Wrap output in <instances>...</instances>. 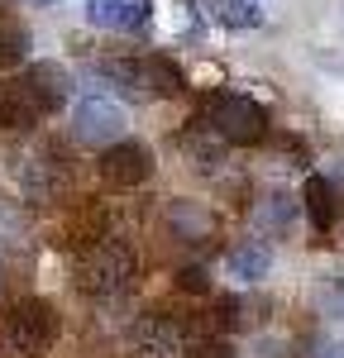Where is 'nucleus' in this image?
I'll use <instances>...</instances> for the list:
<instances>
[{
	"label": "nucleus",
	"mask_w": 344,
	"mask_h": 358,
	"mask_svg": "<svg viewBox=\"0 0 344 358\" xmlns=\"http://www.w3.org/2000/svg\"><path fill=\"white\" fill-rule=\"evenodd\" d=\"M38 120H43V106H38V96L29 91L24 77L0 82V129H29V124H38Z\"/></svg>",
	"instance_id": "1a4fd4ad"
},
{
	"label": "nucleus",
	"mask_w": 344,
	"mask_h": 358,
	"mask_svg": "<svg viewBox=\"0 0 344 358\" xmlns=\"http://www.w3.org/2000/svg\"><path fill=\"white\" fill-rule=\"evenodd\" d=\"M124 124H129L124 110L106 96H91L72 110V138L86 143V148H110L115 138H124Z\"/></svg>",
	"instance_id": "20e7f679"
},
{
	"label": "nucleus",
	"mask_w": 344,
	"mask_h": 358,
	"mask_svg": "<svg viewBox=\"0 0 344 358\" xmlns=\"http://www.w3.org/2000/svg\"><path fill=\"white\" fill-rule=\"evenodd\" d=\"M29 57V29L15 20H0V67H20Z\"/></svg>",
	"instance_id": "dca6fc26"
},
{
	"label": "nucleus",
	"mask_w": 344,
	"mask_h": 358,
	"mask_svg": "<svg viewBox=\"0 0 344 358\" xmlns=\"http://www.w3.org/2000/svg\"><path fill=\"white\" fill-rule=\"evenodd\" d=\"M24 82H29V91L38 96L43 115L62 110V106H67V96H72V77H67L57 62H34V67L24 72Z\"/></svg>",
	"instance_id": "9d476101"
},
{
	"label": "nucleus",
	"mask_w": 344,
	"mask_h": 358,
	"mask_svg": "<svg viewBox=\"0 0 344 358\" xmlns=\"http://www.w3.org/2000/svg\"><path fill=\"white\" fill-rule=\"evenodd\" d=\"M301 206H306V215H311V224L320 229V234L335 229V192H330L325 177H306V187H301Z\"/></svg>",
	"instance_id": "f8f14e48"
},
{
	"label": "nucleus",
	"mask_w": 344,
	"mask_h": 358,
	"mask_svg": "<svg viewBox=\"0 0 344 358\" xmlns=\"http://www.w3.org/2000/svg\"><path fill=\"white\" fill-rule=\"evenodd\" d=\"M153 177V153L134 138H115L110 148H101V182L106 187H143Z\"/></svg>",
	"instance_id": "39448f33"
},
{
	"label": "nucleus",
	"mask_w": 344,
	"mask_h": 358,
	"mask_svg": "<svg viewBox=\"0 0 344 358\" xmlns=\"http://www.w3.org/2000/svg\"><path fill=\"white\" fill-rule=\"evenodd\" d=\"M206 5H210V15H215L225 29H258L263 24L258 0H206Z\"/></svg>",
	"instance_id": "4468645a"
},
{
	"label": "nucleus",
	"mask_w": 344,
	"mask_h": 358,
	"mask_svg": "<svg viewBox=\"0 0 344 358\" xmlns=\"http://www.w3.org/2000/svg\"><path fill=\"white\" fill-rule=\"evenodd\" d=\"M340 296H344V282H340Z\"/></svg>",
	"instance_id": "4be33fe9"
},
{
	"label": "nucleus",
	"mask_w": 344,
	"mask_h": 358,
	"mask_svg": "<svg viewBox=\"0 0 344 358\" xmlns=\"http://www.w3.org/2000/svg\"><path fill=\"white\" fill-rule=\"evenodd\" d=\"M129 354L134 358H187V339L182 330L163 320V315H143L129 330Z\"/></svg>",
	"instance_id": "423d86ee"
},
{
	"label": "nucleus",
	"mask_w": 344,
	"mask_h": 358,
	"mask_svg": "<svg viewBox=\"0 0 344 358\" xmlns=\"http://www.w3.org/2000/svg\"><path fill=\"white\" fill-rule=\"evenodd\" d=\"M168 220H172V229H177L187 244H196V239H206V234H210V215L201 210L196 201H177V206L168 210Z\"/></svg>",
	"instance_id": "2eb2a0df"
},
{
	"label": "nucleus",
	"mask_w": 344,
	"mask_h": 358,
	"mask_svg": "<svg viewBox=\"0 0 344 358\" xmlns=\"http://www.w3.org/2000/svg\"><path fill=\"white\" fill-rule=\"evenodd\" d=\"M15 234H20V220L0 206V239H5V244H15Z\"/></svg>",
	"instance_id": "aec40b11"
},
{
	"label": "nucleus",
	"mask_w": 344,
	"mask_h": 358,
	"mask_svg": "<svg viewBox=\"0 0 344 358\" xmlns=\"http://www.w3.org/2000/svg\"><path fill=\"white\" fill-rule=\"evenodd\" d=\"M268 268H273V248L263 239H244L239 248H229V273L239 282H258V277H268Z\"/></svg>",
	"instance_id": "9b49d317"
},
{
	"label": "nucleus",
	"mask_w": 344,
	"mask_h": 358,
	"mask_svg": "<svg viewBox=\"0 0 344 358\" xmlns=\"http://www.w3.org/2000/svg\"><path fill=\"white\" fill-rule=\"evenodd\" d=\"M148 15H153V0H86V20L120 34H139Z\"/></svg>",
	"instance_id": "6e6552de"
},
{
	"label": "nucleus",
	"mask_w": 344,
	"mask_h": 358,
	"mask_svg": "<svg viewBox=\"0 0 344 358\" xmlns=\"http://www.w3.org/2000/svg\"><path fill=\"white\" fill-rule=\"evenodd\" d=\"M187 358H234V349H229L225 339H196L187 349Z\"/></svg>",
	"instance_id": "a211bd4d"
},
{
	"label": "nucleus",
	"mask_w": 344,
	"mask_h": 358,
	"mask_svg": "<svg viewBox=\"0 0 344 358\" xmlns=\"http://www.w3.org/2000/svg\"><path fill=\"white\" fill-rule=\"evenodd\" d=\"M258 229H273V234H287L292 229V201L282 192L263 196V206H258Z\"/></svg>",
	"instance_id": "f3484780"
},
{
	"label": "nucleus",
	"mask_w": 344,
	"mask_h": 358,
	"mask_svg": "<svg viewBox=\"0 0 344 358\" xmlns=\"http://www.w3.org/2000/svg\"><path fill=\"white\" fill-rule=\"evenodd\" d=\"M206 124L225 143L249 148V143H263V134H268V110L249 96H215L210 110H206Z\"/></svg>",
	"instance_id": "7ed1b4c3"
},
{
	"label": "nucleus",
	"mask_w": 344,
	"mask_h": 358,
	"mask_svg": "<svg viewBox=\"0 0 344 358\" xmlns=\"http://www.w3.org/2000/svg\"><path fill=\"white\" fill-rule=\"evenodd\" d=\"M57 344V315L48 301L29 296L5 315V349L15 358H43Z\"/></svg>",
	"instance_id": "f03ea898"
},
{
	"label": "nucleus",
	"mask_w": 344,
	"mask_h": 358,
	"mask_svg": "<svg viewBox=\"0 0 344 358\" xmlns=\"http://www.w3.org/2000/svg\"><path fill=\"white\" fill-rule=\"evenodd\" d=\"M177 287H182V292L206 296V292H210V277H206V268H182V273H177Z\"/></svg>",
	"instance_id": "6ab92c4d"
},
{
	"label": "nucleus",
	"mask_w": 344,
	"mask_h": 358,
	"mask_svg": "<svg viewBox=\"0 0 344 358\" xmlns=\"http://www.w3.org/2000/svg\"><path fill=\"white\" fill-rule=\"evenodd\" d=\"M143 86H148V96H182L187 77L172 67L168 57H143Z\"/></svg>",
	"instance_id": "ddd939ff"
},
{
	"label": "nucleus",
	"mask_w": 344,
	"mask_h": 358,
	"mask_svg": "<svg viewBox=\"0 0 344 358\" xmlns=\"http://www.w3.org/2000/svg\"><path fill=\"white\" fill-rule=\"evenodd\" d=\"M134 277V248L124 239L101 234L96 244H86V253L77 258V287L86 296H120Z\"/></svg>",
	"instance_id": "f257e3e1"
},
{
	"label": "nucleus",
	"mask_w": 344,
	"mask_h": 358,
	"mask_svg": "<svg viewBox=\"0 0 344 358\" xmlns=\"http://www.w3.org/2000/svg\"><path fill=\"white\" fill-rule=\"evenodd\" d=\"M10 172H15V182H20V192L29 196V201H53L57 187H62V167L48 163V153H29V148H20L15 158H10Z\"/></svg>",
	"instance_id": "0eeeda50"
},
{
	"label": "nucleus",
	"mask_w": 344,
	"mask_h": 358,
	"mask_svg": "<svg viewBox=\"0 0 344 358\" xmlns=\"http://www.w3.org/2000/svg\"><path fill=\"white\" fill-rule=\"evenodd\" d=\"M311 358H344V344H320Z\"/></svg>",
	"instance_id": "412c9836"
}]
</instances>
